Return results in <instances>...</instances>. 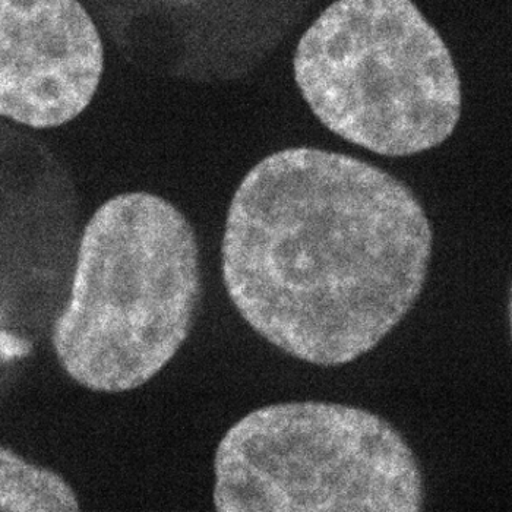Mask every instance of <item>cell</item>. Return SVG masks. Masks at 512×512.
<instances>
[{
    "label": "cell",
    "instance_id": "6da1fadb",
    "mask_svg": "<svg viewBox=\"0 0 512 512\" xmlns=\"http://www.w3.org/2000/svg\"><path fill=\"white\" fill-rule=\"evenodd\" d=\"M432 240L422 205L394 176L346 154L287 148L237 188L221 270L255 333L303 362L341 366L409 314Z\"/></svg>",
    "mask_w": 512,
    "mask_h": 512
},
{
    "label": "cell",
    "instance_id": "7a4b0ae2",
    "mask_svg": "<svg viewBox=\"0 0 512 512\" xmlns=\"http://www.w3.org/2000/svg\"><path fill=\"white\" fill-rule=\"evenodd\" d=\"M199 299L198 243L189 221L157 195H118L85 226L53 349L82 387L135 390L179 352Z\"/></svg>",
    "mask_w": 512,
    "mask_h": 512
},
{
    "label": "cell",
    "instance_id": "3957f363",
    "mask_svg": "<svg viewBox=\"0 0 512 512\" xmlns=\"http://www.w3.org/2000/svg\"><path fill=\"white\" fill-rule=\"evenodd\" d=\"M293 71L322 125L381 156L438 147L460 120L453 56L412 0H335L297 44Z\"/></svg>",
    "mask_w": 512,
    "mask_h": 512
},
{
    "label": "cell",
    "instance_id": "277c9868",
    "mask_svg": "<svg viewBox=\"0 0 512 512\" xmlns=\"http://www.w3.org/2000/svg\"><path fill=\"white\" fill-rule=\"evenodd\" d=\"M220 512H419L413 451L387 420L343 404L262 407L221 439L214 461Z\"/></svg>",
    "mask_w": 512,
    "mask_h": 512
},
{
    "label": "cell",
    "instance_id": "5b68a950",
    "mask_svg": "<svg viewBox=\"0 0 512 512\" xmlns=\"http://www.w3.org/2000/svg\"><path fill=\"white\" fill-rule=\"evenodd\" d=\"M104 69L99 30L79 0H0V116L58 128L93 100Z\"/></svg>",
    "mask_w": 512,
    "mask_h": 512
},
{
    "label": "cell",
    "instance_id": "8992f818",
    "mask_svg": "<svg viewBox=\"0 0 512 512\" xmlns=\"http://www.w3.org/2000/svg\"><path fill=\"white\" fill-rule=\"evenodd\" d=\"M78 510L77 495L59 474L34 466L20 455L0 447V511Z\"/></svg>",
    "mask_w": 512,
    "mask_h": 512
}]
</instances>
